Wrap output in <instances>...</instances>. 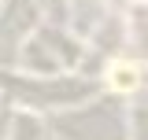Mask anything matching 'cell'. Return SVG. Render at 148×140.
<instances>
[{"label": "cell", "instance_id": "6da1fadb", "mask_svg": "<svg viewBox=\"0 0 148 140\" xmlns=\"http://www.w3.org/2000/svg\"><path fill=\"white\" fill-rule=\"evenodd\" d=\"M108 85L119 88V92H133V88L141 85V70L133 67V63H111V70H108Z\"/></svg>", "mask_w": 148, "mask_h": 140}]
</instances>
